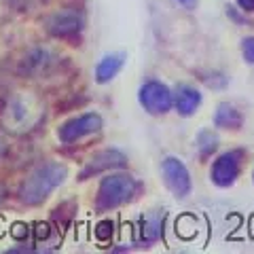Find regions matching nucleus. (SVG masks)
Returning a JSON list of instances; mask_svg holds the SVG:
<instances>
[{
    "instance_id": "obj_1",
    "label": "nucleus",
    "mask_w": 254,
    "mask_h": 254,
    "mask_svg": "<svg viewBox=\"0 0 254 254\" xmlns=\"http://www.w3.org/2000/svg\"><path fill=\"white\" fill-rule=\"evenodd\" d=\"M136 180L129 174H115L102 180L98 193V208L100 210H115L125 201H129L136 193Z\"/></svg>"
},
{
    "instance_id": "obj_2",
    "label": "nucleus",
    "mask_w": 254,
    "mask_h": 254,
    "mask_svg": "<svg viewBox=\"0 0 254 254\" xmlns=\"http://www.w3.org/2000/svg\"><path fill=\"white\" fill-rule=\"evenodd\" d=\"M244 157H246V150L242 148H231L227 153H222L220 157H216V161L212 163V170H210V178L214 185L220 189H229L231 185H235V180L242 172Z\"/></svg>"
},
{
    "instance_id": "obj_3",
    "label": "nucleus",
    "mask_w": 254,
    "mask_h": 254,
    "mask_svg": "<svg viewBox=\"0 0 254 254\" xmlns=\"http://www.w3.org/2000/svg\"><path fill=\"white\" fill-rule=\"evenodd\" d=\"M161 176L165 187L170 189V193L178 199H187L190 195V189H193V182H190V174L189 168L185 165V161L178 157H165L161 161Z\"/></svg>"
},
{
    "instance_id": "obj_4",
    "label": "nucleus",
    "mask_w": 254,
    "mask_h": 254,
    "mask_svg": "<svg viewBox=\"0 0 254 254\" xmlns=\"http://www.w3.org/2000/svg\"><path fill=\"white\" fill-rule=\"evenodd\" d=\"M138 100L142 108L146 110L148 115H165L172 110L174 104V93L170 91L168 85L159 83V81H148L140 87V93H138Z\"/></svg>"
},
{
    "instance_id": "obj_5",
    "label": "nucleus",
    "mask_w": 254,
    "mask_h": 254,
    "mask_svg": "<svg viewBox=\"0 0 254 254\" xmlns=\"http://www.w3.org/2000/svg\"><path fill=\"white\" fill-rule=\"evenodd\" d=\"M165 229V212L163 210H150L140 220V237L144 246H153L163 240Z\"/></svg>"
},
{
    "instance_id": "obj_6",
    "label": "nucleus",
    "mask_w": 254,
    "mask_h": 254,
    "mask_svg": "<svg viewBox=\"0 0 254 254\" xmlns=\"http://www.w3.org/2000/svg\"><path fill=\"white\" fill-rule=\"evenodd\" d=\"M174 108L180 117H193L201 106V93L193 85H180L174 93Z\"/></svg>"
},
{
    "instance_id": "obj_7",
    "label": "nucleus",
    "mask_w": 254,
    "mask_h": 254,
    "mask_svg": "<svg viewBox=\"0 0 254 254\" xmlns=\"http://www.w3.org/2000/svg\"><path fill=\"white\" fill-rule=\"evenodd\" d=\"M102 127V119L98 115H85V117H78L74 121H70L68 125H64L62 129V138L70 142V140H76L85 136V133H91V131H98Z\"/></svg>"
},
{
    "instance_id": "obj_8",
    "label": "nucleus",
    "mask_w": 254,
    "mask_h": 254,
    "mask_svg": "<svg viewBox=\"0 0 254 254\" xmlns=\"http://www.w3.org/2000/svg\"><path fill=\"white\" fill-rule=\"evenodd\" d=\"M242 123H244L242 113L233 104H229V102H220V104L216 106V113H214V125H216L218 129H233V131H237L242 127Z\"/></svg>"
},
{
    "instance_id": "obj_9",
    "label": "nucleus",
    "mask_w": 254,
    "mask_h": 254,
    "mask_svg": "<svg viewBox=\"0 0 254 254\" xmlns=\"http://www.w3.org/2000/svg\"><path fill=\"white\" fill-rule=\"evenodd\" d=\"M125 64V58L121 53H113V55H106L104 60L98 64V70H95V76H98V83H108L121 72Z\"/></svg>"
},
{
    "instance_id": "obj_10",
    "label": "nucleus",
    "mask_w": 254,
    "mask_h": 254,
    "mask_svg": "<svg viewBox=\"0 0 254 254\" xmlns=\"http://www.w3.org/2000/svg\"><path fill=\"white\" fill-rule=\"evenodd\" d=\"M216 146H218V138L214 136L212 131H201L199 133V138H197V148H199V153H201V157H208V155H212L214 150H216Z\"/></svg>"
},
{
    "instance_id": "obj_11",
    "label": "nucleus",
    "mask_w": 254,
    "mask_h": 254,
    "mask_svg": "<svg viewBox=\"0 0 254 254\" xmlns=\"http://www.w3.org/2000/svg\"><path fill=\"white\" fill-rule=\"evenodd\" d=\"M242 55H244L246 64L254 66V36H246L242 41Z\"/></svg>"
},
{
    "instance_id": "obj_12",
    "label": "nucleus",
    "mask_w": 254,
    "mask_h": 254,
    "mask_svg": "<svg viewBox=\"0 0 254 254\" xmlns=\"http://www.w3.org/2000/svg\"><path fill=\"white\" fill-rule=\"evenodd\" d=\"M235 2L244 11H254V0H235Z\"/></svg>"
},
{
    "instance_id": "obj_13",
    "label": "nucleus",
    "mask_w": 254,
    "mask_h": 254,
    "mask_svg": "<svg viewBox=\"0 0 254 254\" xmlns=\"http://www.w3.org/2000/svg\"><path fill=\"white\" fill-rule=\"evenodd\" d=\"M174 2H178L180 6H185L187 11H193L197 6V0H174Z\"/></svg>"
},
{
    "instance_id": "obj_14",
    "label": "nucleus",
    "mask_w": 254,
    "mask_h": 254,
    "mask_svg": "<svg viewBox=\"0 0 254 254\" xmlns=\"http://www.w3.org/2000/svg\"><path fill=\"white\" fill-rule=\"evenodd\" d=\"M252 180H254V172H252Z\"/></svg>"
}]
</instances>
